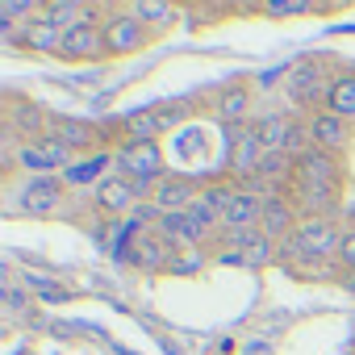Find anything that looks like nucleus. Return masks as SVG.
<instances>
[{"mask_svg":"<svg viewBox=\"0 0 355 355\" xmlns=\"http://www.w3.org/2000/svg\"><path fill=\"white\" fill-rule=\"evenodd\" d=\"M59 59H109V46H105V26L101 21H84L76 30L63 34V51Z\"/></svg>","mask_w":355,"mask_h":355,"instance_id":"4468645a","label":"nucleus"},{"mask_svg":"<svg viewBox=\"0 0 355 355\" xmlns=\"http://www.w3.org/2000/svg\"><path fill=\"white\" fill-rule=\"evenodd\" d=\"M305 13H313L309 0H268V5H263V17H272V21H280V17H305Z\"/></svg>","mask_w":355,"mask_h":355,"instance_id":"bb28decb","label":"nucleus"},{"mask_svg":"<svg viewBox=\"0 0 355 355\" xmlns=\"http://www.w3.org/2000/svg\"><path fill=\"white\" fill-rule=\"evenodd\" d=\"M130 13L150 30H171L175 26V5H163V0H134Z\"/></svg>","mask_w":355,"mask_h":355,"instance_id":"393cba45","label":"nucleus"},{"mask_svg":"<svg viewBox=\"0 0 355 355\" xmlns=\"http://www.w3.org/2000/svg\"><path fill=\"white\" fill-rule=\"evenodd\" d=\"M101 26H105V46H109V59L138 55V51H142V46H150V38H155V30H150V26H142L130 9L109 13Z\"/></svg>","mask_w":355,"mask_h":355,"instance_id":"20e7f679","label":"nucleus"},{"mask_svg":"<svg viewBox=\"0 0 355 355\" xmlns=\"http://www.w3.org/2000/svg\"><path fill=\"white\" fill-rule=\"evenodd\" d=\"M180 117H184L180 105H171V109H167V105H159V109H138V113L121 117V134H125V142H159V134L171 130Z\"/></svg>","mask_w":355,"mask_h":355,"instance_id":"f8f14e48","label":"nucleus"},{"mask_svg":"<svg viewBox=\"0 0 355 355\" xmlns=\"http://www.w3.org/2000/svg\"><path fill=\"white\" fill-rule=\"evenodd\" d=\"M343 222H351V230H355V205L347 209V218H343Z\"/></svg>","mask_w":355,"mask_h":355,"instance_id":"c756f323","label":"nucleus"},{"mask_svg":"<svg viewBox=\"0 0 355 355\" xmlns=\"http://www.w3.org/2000/svg\"><path fill=\"white\" fill-rule=\"evenodd\" d=\"M293 184H305V189H343V155L309 146L293 163Z\"/></svg>","mask_w":355,"mask_h":355,"instance_id":"423d86ee","label":"nucleus"},{"mask_svg":"<svg viewBox=\"0 0 355 355\" xmlns=\"http://www.w3.org/2000/svg\"><path fill=\"white\" fill-rule=\"evenodd\" d=\"M338 263H343L347 272H355V230H347V234H343V247H338Z\"/></svg>","mask_w":355,"mask_h":355,"instance_id":"cd10ccee","label":"nucleus"},{"mask_svg":"<svg viewBox=\"0 0 355 355\" xmlns=\"http://www.w3.org/2000/svg\"><path fill=\"white\" fill-rule=\"evenodd\" d=\"M9 109H13V130H21V134H26V142L46 138V121H51V117H46L38 105H30V101H13Z\"/></svg>","mask_w":355,"mask_h":355,"instance_id":"5701e85b","label":"nucleus"},{"mask_svg":"<svg viewBox=\"0 0 355 355\" xmlns=\"http://www.w3.org/2000/svg\"><path fill=\"white\" fill-rule=\"evenodd\" d=\"M0 34H5L13 46L30 51V55H59V51H63V30L51 26L46 17H38V21H30V26H21V30L0 26Z\"/></svg>","mask_w":355,"mask_h":355,"instance_id":"ddd939ff","label":"nucleus"},{"mask_svg":"<svg viewBox=\"0 0 355 355\" xmlns=\"http://www.w3.org/2000/svg\"><path fill=\"white\" fill-rule=\"evenodd\" d=\"M150 193H155V184H138V180H125V175H109V180L96 184L92 201H96L101 214H125L130 218L142 201H150Z\"/></svg>","mask_w":355,"mask_h":355,"instance_id":"1a4fd4ad","label":"nucleus"},{"mask_svg":"<svg viewBox=\"0 0 355 355\" xmlns=\"http://www.w3.org/2000/svg\"><path fill=\"white\" fill-rule=\"evenodd\" d=\"M205 272V251L201 247H189V251H175L167 276H201Z\"/></svg>","mask_w":355,"mask_h":355,"instance_id":"a878e982","label":"nucleus"},{"mask_svg":"<svg viewBox=\"0 0 355 355\" xmlns=\"http://www.w3.org/2000/svg\"><path fill=\"white\" fill-rule=\"evenodd\" d=\"M322 109L334 113V117H343V121H355V71H334Z\"/></svg>","mask_w":355,"mask_h":355,"instance_id":"412c9836","label":"nucleus"},{"mask_svg":"<svg viewBox=\"0 0 355 355\" xmlns=\"http://www.w3.org/2000/svg\"><path fill=\"white\" fill-rule=\"evenodd\" d=\"M63 189H67L63 175H30V180L17 189L13 205L21 214H30V218H51V214L63 209Z\"/></svg>","mask_w":355,"mask_h":355,"instance_id":"39448f33","label":"nucleus"},{"mask_svg":"<svg viewBox=\"0 0 355 355\" xmlns=\"http://www.w3.org/2000/svg\"><path fill=\"white\" fill-rule=\"evenodd\" d=\"M226 239H230V247H226L218 259L230 263V268H268V263L280 259V243L268 239L263 230H251V234H226Z\"/></svg>","mask_w":355,"mask_h":355,"instance_id":"6e6552de","label":"nucleus"},{"mask_svg":"<svg viewBox=\"0 0 355 355\" xmlns=\"http://www.w3.org/2000/svg\"><path fill=\"white\" fill-rule=\"evenodd\" d=\"M263 138H259V130L247 121V125H234V138H230V155H226V171H230V180H251V175L259 171V163H263Z\"/></svg>","mask_w":355,"mask_h":355,"instance_id":"9d476101","label":"nucleus"},{"mask_svg":"<svg viewBox=\"0 0 355 355\" xmlns=\"http://www.w3.org/2000/svg\"><path fill=\"white\" fill-rule=\"evenodd\" d=\"M117 167V155L113 150H101V155H88V159H76L67 171H63V184L67 189H96L101 180H109V171Z\"/></svg>","mask_w":355,"mask_h":355,"instance_id":"a211bd4d","label":"nucleus"},{"mask_svg":"<svg viewBox=\"0 0 355 355\" xmlns=\"http://www.w3.org/2000/svg\"><path fill=\"white\" fill-rule=\"evenodd\" d=\"M251 125L259 130V138H263V150H268V155H284V142H288L293 117H284V113H263V117H255Z\"/></svg>","mask_w":355,"mask_h":355,"instance_id":"4be33fe9","label":"nucleus"},{"mask_svg":"<svg viewBox=\"0 0 355 355\" xmlns=\"http://www.w3.org/2000/svg\"><path fill=\"white\" fill-rule=\"evenodd\" d=\"M113 155H117V175H125V180L159 184L167 175V159H163L159 142H121Z\"/></svg>","mask_w":355,"mask_h":355,"instance_id":"f03ea898","label":"nucleus"},{"mask_svg":"<svg viewBox=\"0 0 355 355\" xmlns=\"http://www.w3.org/2000/svg\"><path fill=\"white\" fill-rule=\"evenodd\" d=\"M13 163L26 171V175H63L71 163H76V150L55 142V138H38V142H21Z\"/></svg>","mask_w":355,"mask_h":355,"instance_id":"7ed1b4c3","label":"nucleus"},{"mask_svg":"<svg viewBox=\"0 0 355 355\" xmlns=\"http://www.w3.org/2000/svg\"><path fill=\"white\" fill-rule=\"evenodd\" d=\"M92 5H84V0H42V17L51 21V26H59L63 34L67 30H76V26H84V21H92Z\"/></svg>","mask_w":355,"mask_h":355,"instance_id":"aec40b11","label":"nucleus"},{"mask_svg":"<svg viewBox=\"0 0 355 355\" xmlns=\"http://www.w3.org/2000/svg\"><path fill=\"white\" fill-rule=\"evenodd\" d=\"M201 193H205L201 180H193V175H180V171H167L163 180L155 184V193H150V205H155L159 214H189V209L197 205Z\"/></svg>","mask_w":355,"mask_h":355,"instance_id":"9b49d317","label":"nucleus"},{"mask_svg":"<svg viewBox=\"0 0 355 355\" xmlns=\"http://www.w3.org/2000/svg\"><path fill=\"white\" fill-rule=\"evenodd\" d=\"M297 226H301V218H297V205H293L284 193H276V197H268V201H263V222H259V230H263L268 239L284 243V239H288Z\"/></svg>","mask_w":355,"mask_h":355,"instance_id":"6ab92c4d","label":"nucleus"},{"mask_svg":"<svg viewBox=\"0 0 355 355\" xmlns=\"http://www.w3.org/2000/svg\"><path fill=\"white\" fill-rule=\"evenodd\" d=\"M247 113H251V88H222L218 117L230 125H247Z\"/></svg>","mask_w":355,"mask_h":355,"instance_id":"b1692460","label":"nucleus"},{"mask_svg":"<svg viewBox=\"0 0 355 355\" xmlns=\"http://www.w3.org/2000/svg\"><path fill=\"white\" fill-rule=\"evenodd\" d=\"M343 288H347V293H355V272H343Z\"/></svg>","mask_w":355,"mask_h":355,"instance_id":"c85d7f7f","label":"nucleus"},{"mask_svg":"<svg viewBox=\"0 0 355 355\" xmlns=\"http://www.w3.org/2000/svg\"><path fill=\"white\" fill-rule=\"evenodd\" d=\"M46 138H55V142H63V146H71L76 155L80 150H92V146H101V130L92 125V121H76V117H51L46 121Z\"/></svg>","mask_w":355,"mask_h":355,"instance_id":"f3484780","label":"nucleus"},{"mask_svg":"<svg viewBox=\"0 0 355 355\" xmlns=\"http://www.w3.org/2000/svg\"><path fill=\"white\" fill-rule=\"evenodd\" d=\"M171 259H175V247H171L159 230H146V234L134 243V251H130V263H134L138 272H146V276L167 272V268H171Z\"/></svg>","mask_w":355,"mask_h":355,"instance_id":"dca6fc26","label":"nucleus"},{"mask_svg":"<svg viewBox=\"0 0 355 355\" xmlns=\"http://www.w3.org/2000/svg\"><path fill=\"white\" fill-rule=\"evenodd\" d=\"M330 80H334V76L326 71V63H322L318 55L301 59V63L288 71V96H293V105H301V109H309V105H326Z\"/></svg>","mask_w":355,"mask_h":355,"instance_id":"0eeeda50","label":"nucleus"},{"mask_svg":"<svg viewBox=\"0 0 355 355\" xmlns=\"http://www.w3.org/2000/svg\"><path fill=\"white\" fill-rule=\"evenodd\" d=\"M343 234L334 218H305L284 243H280V259L288 263H318V259H338V247H343Z\"/></svg>","mask_w":355,"mask_h":355,"instance_id":"f257e3e1","label":"nucleus"},{"mask_svg":"<svg viewBox=\"0 0 355 355\" xmlns=\"http://www.w3.org/2000/svg\"><path fill=\"white\" fill-rule=\"evenodd\" d=\"M309 138L318 150H330V155H343L351 146V121L326 113V109H313L309 113Z\"/></svg>","mask_w":355,"mask_h":355,"instance_id":"2eb2a0df","label":"nucleus"}]
</instances>
